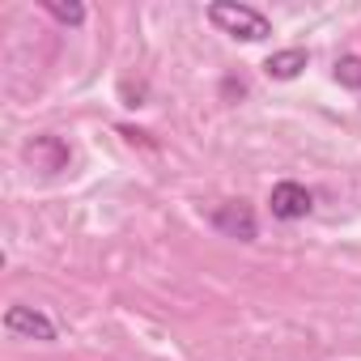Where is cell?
Masks as SVG:
<instances>
[{"instance_id": "cell-1", "label": "cell", "mask_w": 361, "mask_h": 361, "mask_svg": "<svg viewBox=\"0 0 361 361\" xmlns=\"http://www.w3.org/2000/svg\"><path fill=\"white\" fill-rule=\"evenodd\" d=\"M209 22L221 35L243 39V43H259V39L272 35V22L255 5H243V0H213V5H209Z\"/></svg>"}, {"instance_id": "cell-2", "label": "cell", "mask_w": 361, "mask_h": 361, "mask_svg": "<svg viewBox=\"0 0 361 361\" xmlns=\"http://www.w3.org/2000/svg\"><path fill=\"white\" fill-rule=\"evenodd\" d=\"M5 331L18 336V340H39V344L56 340V323L43 310H35V306H9L5 310Z\"/></svg>"}, {"instance_id": "cell-3", "label": "cell", "mask_w": 361, "mask_h": 361, "mask_svg": "<svg viewBox=\"0 0 361 361\" xmlns=\"http://www.w3.org/2000/svg\"><path fill=\"white\" fill-rule=\"evenodd\" d=\"M268 209H272V217H276V221H302V217L314 209V196H310L302 183L285 178V183H276V188H272Z\"/></svg>"}, {"instance_id": "cell-4", "label": "cell", "mask_w": 361, "mask_h": 361, "mask_svg": "<svg viewBox=\"0 0 361 361\" xmlns=\"http://www.w3.org/2000/svg\"><path fill=\"white\" fill-rule=\"evenodd\" d=\"M213 226H217L221 234L238 238V243H255V213H251L247 200H226V204H217Z\"/></svg>"}, {"instance_id": "cell-5", "label": "cell", "mask_w": 361, "mask_h": 361, "mask_svg": "<svg viewBox=\"0 0 361 361\" xmlns=\"http://www.w3.org/2000/svg\"><path fill=\"white\" fill-rule=\"evenodd\" d=\"M26 157H30L39 170L56 174V170H64V166H68V145H64L60 136H35V140L26 145Z\"/></svg>"}, {"instance_id": "cell-6", "label": "cell", "mask_w": 361, "mask_h": 361, "mask_svg": "<svg viewBox=\"0 0 361 361\" xmlns=\"http://www.w3.org/2000/svg\"><path fill=\"white\" fill-rule=\"evenodd\" d=\"M306 64H310V51H306V47H285V51H272V56L264 60V77H272V81H293V77H302Z\"/></svg>"}, {"instance_id": "cell-7", "label": "cell", "mask_w": 361, "mask_h": 361, "mask_svg": "<svg viewBox=\"0 0 361 361\" xmlns=\"http://www.w3.org/2000/svg\"><path fill=\"white\" fill-rule=\"evenodd\" d=\"M43 9L60 22V26H85V5H81V0H43Z\"/></svg>"}, {"instance_id": "cell-8", "label": "cell", "mask_w": 361, "mask_h": 361, "mask_svg": "<svg viewBox=\"0 0 361 361\" xmlns=\"http://www.w3.org/2000/svg\"><path fill=\"white\" fill-rule=\"evenodd\" d=\"M331 77L340 90H361V56H340L331 64Z\"/></svg>"}]
</instances>
